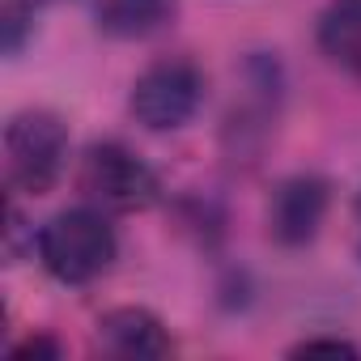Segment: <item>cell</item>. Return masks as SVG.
Here are the masks:
<instances>
[{"instance_id":"obj_1","label":"cell","mask_w":361,"mask_h":361,"mask_svg":"<svg viewBox=\"0 0 361 361\" xmlns=\"http://www.w3.org/2000/svg\"><path fill=\"white\" fill-rule=\"evenodd\" d=\"M35 247H39V264L60 285H90L119 255V238H115L106 213L94 204H77V209L56 213L39 230Z\"/></svg>"},{"instance_id":"obj_2","label":"cell","mask_w":361,"mask_h":361,"mask_svg":"<svg viewBox=\"0 0 361 361\" xmlns=\"http://www.w3.org/2000/svg\"><path fill=\"white\" fill-rule=\"evenodd\" d=\"M68 161V128L56 111L30 106L5 123V183L22 196H47Z\"/></svg>"},{"instance_id":"obj_3","label":"cell","mask_w":361,"mask_h":361,"mask_svg":"<svg viewBox=\"0 0 361 361\" xmlns=\"http://www.w3.org/2000/svg\"><path fill=\"white\" fill-rule=\"evenodd\" d=\"M77 188H81L85 204H94L102 213H145L161 196L153 166L119 140H98L81 153Z\"/></svg>"},{"instance_id":"obj_4","label":"cell","mask_w":361,"mask_h":361,"mask_svg":"<svg viewBox=\"0 0 361 361\" xmlns=\"http://www.w3.org/2000/svg\"><path fill=\"white\" fill-rule=\"evenodd\" d=\"M204 102V73L183 60V56H170L149 64L136 81H132V115L136 123H145L149 132H174L183 128Z\"/></svg>"},{"instance_id":"obj_5","label":"cell","mask_w":361,"mask_h":361,"mask_svg":"<svg viewBox=\"0 0 361 361\" xmlns=\"http://www.w3.org/2000/svg\"><path fill=\"white\" fill-rule=\"evenodd\" d=\"M327 183L314 174H293L268 200V230L281 247H306L327 217Z\"/></svg>"},{"instance_id":"obj_6","label":"cell","mask_w":361,"mask_h":361,"mask_svg":"<svg viewBox=\"0 0 361 361\" xmlns=\"http://www.w3.org/2000/svg\"><path fill=\"white\" fill-rule=\"evenodd\" d=\"M94 340L102 353L111 357H166L174 344H170V331L161 327V319L145 306H115L98 319L94 327Z\"/></svg>"},{"instance_id":"obj_7","label":"cell","mask_w":361,"mask_h":361,"mask_svg":"<svg viewBox=\"0 0 361 361\" xmlns=\"http://www.w3.org/2000/svg\"><path fill=\"white\" fill-rule=\"evenodd\" d=\"M178 18V0H98V30L111 39H153Z\"/></svg>"},{"instance_id":"obj_8","label":"cell","mask_w":361,"mask_h":361,"mask_svg":"<svg viewBox=\"0 0 361 361\" xmlns=\"http://www.w3.org/2000/svg\"><path fill=\"white\" fill-rule=\"evenodd\" d=\"M323 56L361 81V0H331L319 18Z\"/></svg>"},{"instance_id":"obj_9","label":"cell","mask_w":361,"mask_h":361,"mask_svg":"<svg viewBox=\"0 0 361 361\" xmlns=\"http://www.w3.org/2000/svg\"><path fill=\"white\" fill-rule=\"evenodd\" d=\"M30 26H35V0H0V47H5V56L22 51Z\"/></svg>"},{"instance_id":"obj_10","label":"cell","mask_w":361,"mask_h":361,"mask_svg":"<svg viewBox=\"0 0 361 361\" xmlns=\"http://www.w3.org/2000/svg\"><path fill=\"white\" fill-rule=\"evenodd\" d=\"M293 357H357V348H353L348 340H327V336H314V340L293 344Z\"/></svg>"},{"instance_id":"obj_11","label":"cell","mask_w":361,"mask_h":361,"mask_svg":"<svg viewBox=\"0 0 361 361\" xmlns=\"http://www.w3.org/2000/svg\"><path fill=\"white\" fill-rule=\"evenodd\" d=\"M13 357H60V344H56V340H47V336H35V340L18 344V348H13Z\"/></svg>"},{"instance_id":"obj_12","label":"cell","mask_w":361,"mask_h":361,"mask_svg":"<svg viewBox=\"0 0 361 361\" xmlns=\"http://www.w3.org/2000/svg\"><path fill=\"white\" fill-rule=\"evenodd\" d=\"M357 226H361V204H357ZM357 247H361V230H357Z\"/></svg>"}]
</instances>
